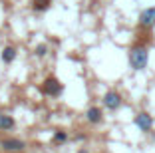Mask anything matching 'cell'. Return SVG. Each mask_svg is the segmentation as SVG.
Wrapping results in <instances>:
<instances>
[{"label":"cell","instance_id":"obj_1","mask_svg":"<svg viewBox=\"0 0 155 153\" xmlns=\"http://www.w3.org/2000/svg\"><path fill=\"white\" fill-rule=\"evenodd\" d=\"M129 66H131V70H135V72H141V70H145L147 64H149V48H147V44L143 40H137L135 44L129 48Z\"/></svg>","mask_w":155,"mask_h":153},{"label":"cell","instance_id":"obj_2","mask_svg":"<svg viewBox=\"0 0 155 153\" xmlns=\"http://www.w3.org/2000/svg\"><path fill=\"white\" fill-rule=\"evenodd\" d=\"M62 91H64V86L54 76H48L44 80V84H42V94L50 95V98H58V95H62Z\"/></svg>","mask_w":155,"mask_h":153},{"label":"cell","instance_id":"obj_3","mask_svg":"<svg viewBox=\"0 0 155 153\" xmlns=\"http://www.w3.org/2000/svg\"><path fill=\"white\" fill-rule=\"evenodd\" d=\"M121 105H123V98H121L119 91H115V90L105 91V95H104V108H107L110 111H117Z\"/></svg>","mask_w":155,"mask_h":153},{"label":"cell","instance_id":"obj_4","mask_svg":"<svg viewBox=\"0 0 155 153\" xmlns=\"http://www.w3.org/2000/svg\"><path fill=\"white\" fill-rule=\"evenodd\" d=\"M133 123H135L137 127H139V131H143V133H149L151 129H153V115L147 111H139L135 117H133Z\"/></svg>","mask_w":155,"mask_h":153},{"label":"cell","instance_id":"obj_5","mask_svg":"<svg viewBox=\"0 0 155 153\" xmlns=\"http://www.w3.org/2000/svg\"><path fill=\"white\" fill-rule=\"evenodd\" d=\"M139 28H143V30L155 28V6L141 10V14H139Z\"/></svg>","mask_w":155,"mask_h":153},{"label":"cell","instance_id":"obj_6","mask_svg":"<svg viewBox=\"0 0 155 153\" xmlns=\"http://www.w3.org/2000/svg\"><path fill=\"white\" fill-rule=\"evenodd\" d=\"M0 145H2L4 151H22L26 147V143L22 139H16V137H6V139L0 141Z\"/></svg>","mask_w":155,"mask_h":153},{"label":"cell","instance_id":"obj_7","mask_svg":"<svg viewBox=\"0 0 155 153\" xmlns=\"http://www.w3.org/2000/svg\"><path fill=\"white\" fill-rule=\"evenodd\" d=\"M86 117H87V121H90V123L97 125V123L104 121V111H101L100 108H96V105H91V108L86 111Z\"/></svg>","mask_w":155,"mask_h":153},{"label":"cell","instance_id":"obj_8","mask_svg":"<svg viewBox=\"0 0 155 153\" xmlns=\"http://www.w3.org/2000/svg\"><path fill=\"white\" fill-rule=\"evenodd\" d=\"M0 58H2L4 64H12L14 58H16V50H14L12 46H6V48L2 50V56H0Z\"/></svg>","mask_w":155,"mask_h":153},{"label":"cell","instance_id":"obj_9","mask_svg":"<svg viewBox=\"0 0 155 153\" xmlns=\"http://www.w3.org/2000/svg\"><path fill=\"white\" fill-rule=\"evenodd\" d=\"M12 127H14V117L0 111V129H12Z\"/></svg>","mask_w":155,"mask_h":153},{"label":"cell","instance_id":"obj_10","mask_svg":"<svg viewBox=\"0 0 155 153\" xmlns=\"http://www.w3.org/2000/svg\"><path fill=\"white\" fill-rule=\"evenodd\" d=\"M52 4V0H32V8L38 10V12H44V10H48Z\"/></svg>","mask_w":155,"mask_h":153},{"label":"cell","instance_id":"obj_11","mask_svg":"<svg viewBox=\"0 0 155 153\" xmlns=\"http://www.w3.org/2000/svg\"><path fill=\"white\" fill-rule=\"evenodd\" d=\"M54 141L56 143H64V141H68V133H66V131H56L54 133Z\"/></svg>","mask_w":155,"mask_h":153},{"label":"cell","instance_id":"obj_12","mask_svg":"<svg viewBox=\"0 0 155 153\" xmlns=\"http://www.w3.org/2000/svg\"><path fill=\"white\" fill-rule=\"evenodd\" d=\"M34 52H36V56H38V58H44V56H46V52H48V46H46V44H38Z\"/></svg>","mask_w":155,"mask_h":153},{"label":"cell","instance_id":"obj_13","mask_svg":"<svg viewBox=\"0 0 155 153\" xmlns=\"http://www.w3.org/2000/svg\"><path fill=\"white\" fill-rule=\"evenodd\" d=\"M78 153H87V151H86V149H80V151H78Z\"/></svg>","mask_w":155,"mask_h":153}]
</instances>
